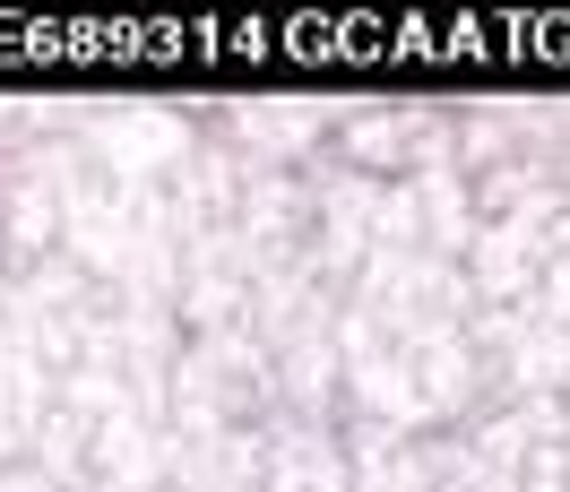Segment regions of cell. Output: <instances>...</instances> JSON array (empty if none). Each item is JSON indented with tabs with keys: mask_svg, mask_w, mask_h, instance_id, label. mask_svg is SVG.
Returning <instances> with one entry per match:
<instances>
[{
	"mask_svg": "<svg viewBox=\"0 0 570 492\" xmlns=\"http://www.w3.org/2000/svg\"><path fill=\"white\" fill-rule=\"evenodd\" d=\"M528 312H535V319H553V328H570V250L553 259V268H544V277H535Z\"/></svg>",
	"mask_w": 570,
	"mask_h": 492,
	"instance_id": "cell-1",
	"label": "cell"
}]
</instances>
